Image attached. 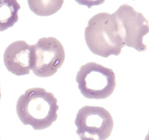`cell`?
<instances>
[{
	"instance_id": "obj_1",
	"label": "cell",
	"mask_w": 149,
	"mask_h": 140,
	"mask_svg": "<svg viewBox=\"0 0 149 140\" xmlns=\"http://www.w3.org/2000/svg\"><path fill=\"white\" fill-rule=\"evenodd\" d=\"M58 109L57 98L42 88L26 90L16 104V112L20 120L23 125H31L34 130L49 128L56 121Z\"/></svg>"
},
{
	"instance_id": "obj_2",
	"label": "cell",
	"mask_w": 149,
	"mask_h": 140,
	"mask_svg": "<svg viewBox=\"0 0 149 140\" xmlns=\"http://www.w3.org/2000/svg\"><path fill=\"white\" fill-rule=\"evenodd\" d=\"M84 38L90 50L99 56L119 55L125 47L113 13H100L89 20Z\"/></svg>"
},
{
	"instance_id": "obj_3",
	"label": "cell",
	"mask_w": 149,
	"mask_h": 140,
	"mask_svg": "<svg viewBox=\"0 0 149 140\" xmlns=\"http://www.w3.org/2000/svg\"><path fill=\"white\" fill-rule=\"evenodd\" d=\"M76 81L81 94L90 99H107L113 93L116 85L113 70L95 62L81 66Z\"/></svg>"
},
{
	"instance_id": "obj_4",
	"label": "cell",
	"mask_w": 149,
	"mask_h": 140,
	"mask_svg": "<svg viewBox=\"0 0 149 140\" xmlns=\"http://www.w3.org/2000/svg\"><path fill=\"white\" fill-rule=\"evenodd\" d=\"M113 15L125 46L146 52L147 46L143 43V37L149 33V25L143 15L127 4L121 5Z\"/></svg>"
},
{
	"instance_id": "obj_5",
	"label": "cell",
	"mask_w": 149,
	"mask_h": 140,
	"mask_svg": "<svg viewBox=\"0 0 149 140\" xmlns=\"http://www.w3.org/2000/svg\"><path fill=\"white\" fill-rule=\"evenodd\" d=\"M75 125L81 140H106L113 131V120L105 108L84 106L77 112Z\"/></svg>"
},
{
	"instance_id": "obj_6",
	"label": "cell",
	"mask_w": 149,
	"mask_h": 140,
	"mask_svg": "<svg viewBox=\"0 0 149 140\" xmlns=\"http://www.w3.org/2000/svg\"><path fill=\"white\" fill-rule=\"evenodd\" d=\"M64 48L52 36L40 38L33 45L31 71L39 77L54 75L65 61Z\"/></svg>"
},
{
	"instance_id": "obj_7",
	"label": "cell",
	"mask_w": 149,
	"mask_h": 140,
	"mask_svg": "<svg viewBox=\"0 0 149 140\" xmlns=\"http://www.w3.org/2000/svg\"><path fill=\"white\" fill-rule=\"evenodd\" d=\"M33 45L23 40L13 42L4 52V64L10 72L17 76L30 74L32 66Z\"/></svg>"
},
{
	"instance_id": "obj_8",
	"label": "cell",
	"mask_w": 149,
	"mask_h": 140,
	"mask_svg": "<svg viewBox=\"0 0 149 140\" xmlns=\"http://www.w3.org/2000/svg\"><path fill=\"white\" fill-rule=\"evenodd\" d=\"M20 5L15 0H0V32L13 27L18 20Z\"/></svg>"
},
{
	"instance_id": "obj_9",
	"label": "cell",
	"mask_w": 149,
	"mask_h": 140,
	"mask_svg": "<svg viewBox=\"0 0 149 140\" xmlns=\"http://www.w3.org/2000/svg\"><path fill=\"white\" fill-rule=\"evenodd\" d=\"M30 9L38 15H50L61 9L63 1H28Z\"/></svg>"
},
{
	"instance_id": "obj_10",
	"label": "cell",
	"mask_w": 149,
	"mask_h": 140,
	"mask_svg": "<svg viewBox=\"0 0 149 140\" xmlns=\"http://www.w3.org/2000/svg\"><path fill=\"white\" fill-rule=\"evenodd\" d=\"M145 140H149V131H148V134H147V135L146 136Z\"/></svg>"
},
{
	"instance_id": "obj_11",
	"label": "cell",
	"mask_w": 149,
	"mask_h": 140,
	"mask_svg": "<svg viewBox=\"0 0 149 140\" xmlns=\"http://www.w3.org/2000/svg\"><path fill=\"white\" fill-rule=\"evenodd\" d=\"M1 88H0V99H1Z\"/></svg>"
}]
</instances>
